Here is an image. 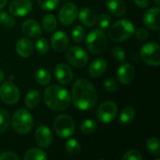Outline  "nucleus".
<instances>
[{
  "mask_svg": "<svg viewBox=\"0 0 160 160\" xmlns=\"http://www.w3.org/2000/svg\"><path fill=\"white\" fill-rule=\"evenodd\" d=\"M71 99L77 109L81 111L91 110L98 100L97 90L87 79H79L72 87Z\"/></svg>",
  "mask_w": 160,
  "mask_h": 160,
  "instance_id": "nucleus-1",
  "label": "nucleus"
},
{
  "mask_svg": "<svg viewBox=\"0 0 160 160\" xmlns=\"http://www.w3.org/2000/svg\"><path fill=\"white\" fill-rule=\"evenodd\" d=\"M43 100L48 108L52 111H64L70 105L69 92L60 85H50L44 90Z\"/></svg>",
  "mask_w": 160,
  "mask_h": 160,
  "instance_id": "nucleus-2",
  "label": "nucleus"
},
{
  "mask_svg": "<svg viewBox=\"0 0 160 160\" xmlns=\"http://www.w3.org/2000/svg\"><path fill=\"white\" fill-rule=\"evenodd\" d=\"M134 24L126 19L119 20L112 25L109 30V38L112 41L122 42L134 35Z\"/></svg>",
  "mask_w": 160,
  "mask_h": 160,
  "instance_id": "nucleus-3",
  "label": "nucleus"
},
{
  "mask_svg": "<svg viewBox=\"0 0 160 160\" xmlns=\"http://www.w3.org/2000/svg\"><path fill=\"white\" fill-rule=\"evenodd\" d=\"M12 128L18 134L24 135L30 132L33 128L34 120L31 113L25 109H20L14 112L11 119Z\"/></svg>",
  "mask_w": 160,
  "mask_h": 160,
  "instance_id": "nucleus-4",
  "label": "nucleus"
},
{
  "mask_svg": "<svg viewBox=\"0 0 160 160\" xmlns=\"http://www.w3.org/2000/svg\"><path fill=\"white\" fill-rule=\"evenodd\" d=\"M107 37L101 29H94L86 37V47L95 54L102 53L107 48Z\"/></svg>",
  "mask_w": 160,
  "mask_h": 160,
  "instance_id": "nucleus-5",
  "label": "nucleus"
},
{
  "mask_svg": "<svg viewBox=\"0 0 160 160\" xmlns=\"http://www.w3.org/2000/svg\"><path fill=\"white\" fill-rule=\"evenodd\" d=\"M53 128L57 136L62 139H68L74 134L75 124L73 119L68 114L58 115L53 123Z\"/></svg>",
  "mask_w": 160,
  "mask_h": 160,
  "instance_id": "nucleus-6",
  "label": "nucleus"
},
{
  "mask_svg": "<svg viewBox=\"0 0 160 160\" xmlns=\"http://www.w3.org/2000/svg\"><path fill=\"white\" fill-rule=\"evenodd\" d=\"M141 57L147 65L158 67L160 64V47L156 42H148L141 49Z\"/></svg>",
  "mask_w": 160,
  "mask_h": 160,
  "instance_id": "nucleus-7",
  "label": "nucleus"
},
{
  "mask_svg": "<svg viewBox=\"0 0 160 160\" xmlns=\"http://www.w3.org/2000/svg\"><path fill=\"white\" fill-rule=\"evenodd\" d=\"M0 98L8 105H13L17 103L20 98L19 88L11 81L3 82L0 86Z\"/></svg>",
  "mask_w": 160,
  "mask_h": 160,
  "instance_id": "nucleus-8",
  "label": "nucleus"
},
{
  "mask_svg": "<svg viewBox=\"0 0 160 160\" xmlns=\"http://www.w3.org/2000/svg\"><path fill=\"white\" fill-rule=\"evenodd\" d=\"M117 115V105L111 100L104 101L97 112V117L102 124L112 123Z\"/></svg>",
  "mask_w": 160,
  "mask_h": 160,
  "instance_id": "nucleus-9",
  "label": "nucleus"
},
{
  "mask_svg": "<svg viewBox=\"0 0 160 160\" xmlns=\"http://www.w3.org/2000/svg\"><path fill=\"white\" fill-rule=\"evenodd\" d=\"M67 59L75 68H83L88 63V54L82 47L73 46L68 50Z\"/></svg>",
  "mask_w": 160,
  "mask_h": 160,
  "instance_id": "nucleus-10",
  "label": "nucleus"
},
{
  "mask_svg": "<svg viewBox=\"0 0 160 160\" xmlns=\"http://www.w3.org/2000/svg\"><path fill=\"white\" fill-rule=\"evenodd\" d=\"M33 8L30 0H12L9 4L8 10L12 16L22 17L28 15Z\"/></svg>",
  "mask_w": 160,
  "mask_h": 160,
  "instance_id": "nucleus-11",
  "label": "nucleus"
},
{
  "mask_svg": "<svg viewBox=\"0 0 160 160\" xmlns=\"http://www.w3.org/2000/svg\"><path fill=\"white\" fill-rule=\"evenodd\" d=\"M78 8L74 3L65 4L59 11V21L64 25L71 24L78 17Z\"/></svg>",
  "mask_w": 160,
  "mask_h": 160,
  "instance_id": "nucleus-12",
  "label": "nucleus"
},
{
  "mask_svg": "<svg viewBox=\"0 0 160 160\" xmlns=\"http://www.w3.org/2000/svg\"><path fill=\"white\" fill-rule=\"evenodd\" d=\"M55 78L62 85H68L73 79V72L70 67L65 63H60L56 66L54 70Z\"/></svg>",
  "mask_w": 160,
  "mask_h": 160,
  "instance_id": "nucleus-13",
  "label": "nucleus"
},
{
  "mask_svg": "<svg viewBox=\"0 0 160 160\" xmlns=\"http://www.w3.org/2000/svg\"><path fill=\"white\" fill-rule=\"evenodd\" d=\"M36 142L41 148H48L52 142V133L46 126H39L35 134Z\"/></svg>",
  "mask_w": 160,
  "mask_h": 160,
  "instance_id": "nucleus-14",
  "label": "nucleus"
},
{
  "mask_svg": "<svg viewBox=\"0 0 160 160\" xmlns=\"http://www.w3.org/2000/svg\"><path fill=\"white\" fill-rule=\"evenodd\" d=\"M159 10L158 8H151L143 15V22L151 30H159Z\"/></svg>",
  "mask_w": 160,
  "mask_h": 160,
  "instance_id": "nucleus-15",
  "label": "nucleus"
},
{
  "mask_svg": "<svg viewBox=\"0 0 160 160\" xmlns=\"http://www.w3.org/2000/svg\"><path fill=\"white\" fill-rule=\"evenodd\" d=\"M134 77H135V68L131 64L125 63L118 68L117 79L122 84L124 85L129 84L130 82H132Z\"/></svg>",
  "mask_w": 160,
  "mask_h": 160,
  "instance_id": "nucleus-16",
  "label": "nucleus"
},
{
  "mask_svg": "<svg viewBox=\"0 0 160 160\" xmlns=\"http://www.w3.org/2000/svg\"><path fill=\"white\" fill-rule=\"evenodd\" d=\"M51 44L55 52H64L68 46V37L65 32L57 31L52 36Z\"/></svg>",
  "mask_w": 160,
  "mask_h": 160,
  "instance_id": "nucleus-17",
  "label": "nucleus"
},
{
  "mask_svg": "<svg viewBox=\"0 0 160 160\" xmlns=\"http://www.w3.org/2000/svg\"><path fill=\"white\" fill-rule=\"evenodd\" d=\"M22 33L28 37V38H38L41 36V27L40 24L35 21V20H26L23 23H22Z\"/></svg>",
  "mask_w": 160,
  "mask_h": 160,
  "instance_id": "nucleus-18",
  "label": "nucleus"
},
{
  "mask_svg": "<svg viewBox=\"0 0 160 160\" xmlns=\"http://www.w3.org/2000/svg\"><path fill=\"white\" fill-rule=\"evenodd\" d=\"M78 15H79V19L81 21V22L87 26V27H92V26H95L97 24V14L96 12L91 8H82L79 12H78Z\"/></svg>",
  "mask_w": 160,
  "mask_h": 160,
  "instance_id": "nucleus-19",
  "label": "nucleus"
},
{
  "mask_svg": "<svg viewBox=\"0 0 160 160\" xmlns=\"http://www.w3.org/2000/svg\"><path fill=\"white\" fill-rule=\"evenodd\" d=\"M108 64L107 61L104 58H97L95 59L89 66L88 71L91 77L93 78H99L100 76H102L106 69H107Z\"/></svg>",
  "mask_w": 160,
  "mask_h": 160,
  "instance_id": "nucleus-20",
  "label": "nucleus"
},
{
  "mask_svg": "<svg viewBox=\"0 0 160 160\" xmlns=\"http://www.w3.org/2000/svg\"><path fill=\"white\" fill-rule=\"evenodd\" d=\"M34 51V46L31 40L26 38H20L16 43V52L22 58L29 57Z\"/></svg>",
  "mask_w": 160,
  "mask_h": 160,
  "instance_id": "nucleus-21",
  "label": "nucleus"
},
{
  "mask_svg": "<svg viewBox=\"0 0 160 160\" xmlns=\"http://www.w3.org/2000/svg\"><path fill=\"white\" fill-rule=\"evenodd\" d=\"M106 5L110 12L117 17L123 16L127 11V6L123 0H107Z\"/></svg>",
  "mask_w": 160,
  "mask_h": 160,
  "instance_id": "nucleus-22",
  "label": "nucleus"
},
{
  "mask_svg": "<svg viewBox=\"0 0 160 160\" xmlns=\"http://www.w3.org/2000/svg\"><path fill=\"white\" fill-rule=\"evenodd\" d=\"M40 98H41V96L38 90H36V89L30 90L25 97V106L28 109H35L39 104Z\"/></svg>",
  "mask_w": 160,
  "mask_h": 160,
  "instance_id": "nucleus-23",
  "label": "nucleus"
},
{
  "mask_svg": "<svg viewBox=\"0 0 160 160\" xmlns=\"http://www.w3.org/2000/svg\"><path fill=\"white\" fill-rule=\"evenodd\" d=\"M135 118V110L132 107L127 106L123 109L120 114V122L122 125H130Z\"/></svg>",
  "mask_w": 160,
  "mask_h": 160,
  "instance_id": "nucleus-24",
  "label": "nucleus"
},
{
  "mask_svg": "<svg viewBox=\"0 0 160 160\" xmlns=\"http://www.w3.org/2000/svg\"><path fill=\"white\" fill-rule=\"evenodd\" d=\"M46 158H47L46 153L38 148H32L27 150L23 156L24 160H45Z\"/></svg>",
  "mask_w": 160,
  "mask_h": 160,
  "instance_id": "nucleus-25",
  "label": "nucleus"
},
{
  "mask_svg": "<svg viewBox=\"0 0 160 160\" xmlns=\"http://www.w3.org/2000/svg\"><path fill=\"white\" fill-rule=\"evenodd\" d=\"M145 146H146L147 151L151 155L156 156V157L160 156V142L158 138H156V137L149 138L146 141Z\"/></svg>",
  "mask_w": 160,
  "mask_h": 160,
  "instance_id": "nucleus-26",
  "label": "nucleus"
},
{
  "mask_svg": "<svg viewBox=\"0 0 160 160\" xmlns=\"http://www.w3.org/2000/svg\"><path fill=\"white\" fill-rule=\"evenodd\" d=\"M42 26L47 32H53L57 27V21L52 14H46L42 19Z\"/></svg>",
  "mask_w": 160,
  "mask_h": 160,
  "instance_id": "nucleus-27",
  "label": "nucleus"
},
{
  "mask_svg": "<svg viewBox=\"0 0 160 160\" xmlns=\"http://www.w3.org/2000/svg\"><path fill=\"white\" fill-rule=\"evenodd\" d=\"M35 79L40 85L45 86L51 82V74L46 68H38L35 73Z\"/></svg>",
  "mask_w": 160,
  "mask_h": 160,
  "instance_id": "nucleus-28",
  "label": "nucleus"
},
{
  "mask_svg": "<svg viewBox=\"0 0 160 160\" xmlns=\"http://www.w3.org/2000/svg\"><path fill=\"white\" fill-rule=\"evenodd\" d=\"M97 128H98V124L96 121H94L92 119L84 120L80 126V129H81L82 133L85 134V135L93 134L97 130Z\"/></svg>",
  "mask_w": 160,
  "mask_h": 160,
  "instance_id": "nucleus-29",
  "label": "nucleus"
},
{
  "mask_svg": "<svg viewBox=\"0 0 160 160\" xmlns=\"http://www.w3.org/2000/svg\"><path fill=\"white\" fill-rule=\"evenodd\" d=\"M66 149H67V152L70 156H77L81 153V150H82L79 142L74 139H70L67 142Z\"/></svg>",
  "mask_w": 160,
  "mask_h": 160,
  "instance_id": "nucleus-30",
  "label": "nucleus"
},
{
  "mask_svg": "<svg viewBox=\"0 0 160 160\" xmlns=\"http://www.w3.org/2000/svg\"><path fill=\"white\" fill-rule=\"evenodd\" d=\"M85 29L82 25H76L72 30V39L75 43H80L85 38Z\"/></svg>",
  "mask_w": 160,
  "mask_h": 160,
  "instance_id": "nucleus-31",
  "label": "nucleus"
},
{
  "mask_svg": "<svg viewBox=\"0 0 160 160\" xmlns=\"http://www.w3.org/2000/svg\"><path fill=\"white\" fill-rule=\"evenodd\" d=\"M10 123L9 114L7 111L0 108V134L5 132Z\"/></svg>",
  "mask_w": 160,
  "mask_h": 160,
  "instance_id": "nucleus-32",
  "label": "nucleus"
},
{
  "mask_svg": "<svg viewBox=\"0 0 160 160\" xmlns=\"http://www.w3.org/2000/svg\"><path fill=\"white\" fill-rule=\"evenodd\" d=\"M35 48L37 49V51L39 53L45 54L49 51V43L46 40V38L39 37V38H38V39L35 43Z\"/></svg>",
  "mask_w": 160,
  "mask_h": 160,
  "instance_id": "nucleus-33",
  "label": "nucleus"
},
{
  "mask_svg": "<svg viewBox=\"0 0 160 160\" xmlns=\"http://www.w3.org/2000/svg\"><path fill=\"white\" fill-rule=\"evenodd\" d=\"M112 56L115 61H117L119 63H122L126 59V52H125V51H124V49L122 47L115 46L112 50Z\"/></svg>",
  "mask_w": 160,
  "mask_h": 160,
  "instance_id": "nucleus-34",
  "label": "nucleus"
},
{
  "mask_svg": "<svg viewBox=\"0 0 160 160\" xmlns=\"http://www.w3.org/2000/svg\"><path fill=\"white\" fill-rule=\"evenodd\" d=\"M60 0H38V5L44 10H53L59 5Z\"/></svg>",
  "mask_w": 160,
  "mask_h": 160,
  "instance_id": "nucleus-35",
  "label": "nucleus"
},
{
  "mask_svg": "<svg viewBox=\"0 0 160 160\" xmlns=\"http://www.w3.org/2000/svg\"><path fill=\"white\" fill-rule=\"evenodd\" d=\"M97 22L101 29H106L112 23V17L107 13H103L97 19Z\"/></svg>",
  "mask_w": 160,
  "mask_h": 160,
  "instance_id": "nucleus-36",
  "label": "nucleus"
},
{
  "mask_svg": "<svg viewBox=\"0 0 160 160\" xmlns=\"http://www.w3.org/2000/svg\"><path fill=\"white\" fill-rule=\"evenodd\" d=\"M122 158L123 160H142V156L137 150H128Z\"/></svg>",
  "mask_w": 160,
  "mask_h": 160,
  "instance_id": "nucleus-37",
  "label": "nucleus"
},
{
  "mask_svg": "<svg viewBox=\"0 0 160 160\" xmlns=\"http://www.w3.org/2000/svg\"><path fill=\"white\" fill-rule=\"evenodd\" d=\"M134 35L139 41H145L149 38V32L145 28H138L135 30Z\"/></svg>",
  "mask_w": 160,
  "mask_h": 160,
  "instance_id": "nucleus-38",
  "label": "nucleus"
},
{
  "mask_svg": "<svg viewBox=\"0 0 160 160\" xmlns=\"http://www.w3.org/2000/svg\"><path fill=\"white\" fill-rule=\"evenodd\" d=\"M104 87L106 88V90H108L111 93H113L115 91H117L118 89V84L117 82L113 79H107L104 82Z\"/></svg>",
  "mask_w": 160,
  "mask_h": 160,
  "instance_id": "nucleus-39",
  "label": "nucleus"
},
{
  "mask_svg": "<svg viewBox=\"0 0 160 160\" xmlns=\"http://www.w3.org/2000/svg\"><path fill=\"white\" fill-rule=\"evenodd\" d=\"M20 158L13 152H4L0 155V160H19Z\"/></svg>",
  "mask_w": 160,
  "mask_h": 160,
  "instance_id": "nucleus-40",
  "label": "nucleus"
},
{
  "mask_svg": "<svg viewBox=\"0 0 160 160\" xmlns=\"http://www.w3.org/2000/svg\"><path fill=\"white\" fill-rule=\"evenodd\" d=\"M15 23H16L15 18H14L13 16H9V15H8V16L6 17V19H5V21H4V22H3V24H4L6 27H8V28L13 27V26L15 25Z\"/></svg>",
  "mask_w": 160,
  "mask_h": 160,
  "instance_id": "nucleus-41",
  "label": "nucleus"
},
{
  "mask_svg": "<svg viewBox=\"0 0 160 160\" xmlns=\"http://www.w3.org/2000/svg\"><path fill=\"white\" fill-rule=\"evenodd\" d=\"M135 5L142 8H146L149 6V0H133Z\"/></svg>",
  "mask_w": 160,
  "mask_h": 160,
  "instance_id": "nucleus-42",
  "label": "nucleus"
},
{
  "mask_svg": "<svg viewBox=\"0 0 160 160\" xmlns=\"http://www.w3.org/2000/svg\"><path fill=\"white\" fill-rule=\"evenodd\" d=\"M8 16V13L5 12V11H0V24L4 22L6 17Z\"/></svg>",
  "mask_w": 160,
  "mask_h": 160,
  "instance_id": "nucleus-43",
  "label": "nucleus"
},
{
  "mask_svg": "<svg viewBox=\"0 0 160 160\" xmlns=\"http://www.w3.org/2000/svg\"><path fill=\"white\" fill-rule=\"evenodd\" d=\"M4 80H5V73L0 69V83H2Z\"/></svg>",
  "mask_w": 160,
  "mask_h": 160,
  "instance_id": "nucleus-44",
  "label": "nucleus"
},
{
  "mask_svg": "<svg viewBox=\"0 0 160 160\" xmlns=\"http://www.w3.org/2000/svg\"><path fill=\"white\" fill-rule=\"evenodd\" d=\"M7 1H8V0H0V10H1L5 6H6Z\"/></svg>",
  "mask_w": 160,
  "mask_h": 160,
  "instance_id": "nucleus-45",
  "label": "nucleus"
},
{
  "mask_svg": "<svg viewBox=\"0 0 160 160\" xmlns=\"http://www.w3.org/2000/svg\"><path fill=\"white\" fill-rule=\"evenodd\" d=\"M153 2H154L157 6H158L160 4V0H153Z\"/></svg>",
  "mask_w": 160,
  "mask_h": 160,
  "instance_id": "nucleus-46",
  "label": "nucleus"
},
{
  "mask_svg": "<svg viewBox=\"0 0 160 160\" xmlns=\"http://www.w3.org/2000/svg\"><path fill=\"white\" fill-rule=\"evenodd\" d=\"M13 80H14V76L13 75H9V81H11V82H13Z\"/></svg>",
  "mask_w": 160,
  "mask_h": 160,
  "instance_id": "nucleus-47",
  "label": "nucleus"
}]
</instances>
